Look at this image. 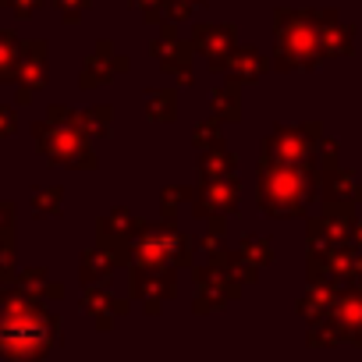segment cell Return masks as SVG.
Segmentation results:
<instances>
[{"label": "cell", "mask_w": 362, "mask_h": 362, "mask_svg": "<svg viewBox=\"0 0 362 362\" xmlns=\"http://www.w3.org/2000/svg\"><path fill=\"white\" fill-rule=\"evenodd\" d=\"M36 341H43V316H33V309L25 305H11L0 320V344H8L15 358H25L29 351H36Z\"/></svg>", "instance_id": "1"}, {"label": "cell", "mask_w": 362, "mask_h": 362, "mask_svg": "<svg viewBox=\"0 0 362 362\" xmlns=\"http://www.w3.org/2000/svg\"><path fill=\"white\" fill-rule=\"evenodd\" d=\"M11 54H15V40L0 36V82L11 75Z\"/></svg>", "instance_id": "2"}, {"label": "cell", "mask_w": 362, "mask_h": 362, "mask_svg": "<svg viewBox=\"0 0 362 362\" xmlns=\"http://www.w3.org/2000/svg\"><path fill=\"white\" fill-rule=\"evenodd\" d=\"M0 132H8V110L0 107Z\"/></svg>", "instance_id": "3"}]
</instances>
